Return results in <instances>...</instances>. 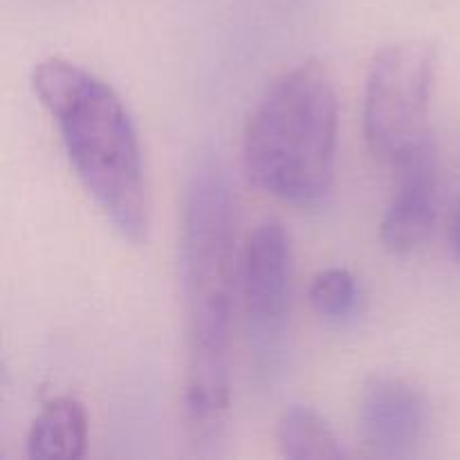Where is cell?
<instances>
[{"label": "cell", "instance_id": "7a4b0ae2", "mask_svg": "<svg viewBox=\"0 0 460 460\" xmlns=\"http://www.w3.org/2000/svg\"><path fill=\"white\" fill-rule=\"evenodd\" d=\"M31 88L57 124L67 160L94 205L133 243L146 241L151 198L133 117L103 79L61 57L31 70Z\"/></svg>", "mask_w": 460, "mask_h": 460}, {"label": "cell", "instance_id": "30bf717a", "mask_svg": "<svg viewBox=\"0 0 460 460\" xmlns=\"http://www.w3.org/2000/svg\"><path fill=\"white\" fill-rule=\"evenodd\" d=\"M310 305L326 322H346L355 314L359 304L358 281L344 268L322 270L310 283Z\"/></svg>", "mask_w": 460, "mask_h": 460}, {"label": "cell", "instance_id": "52a82bcc", "mask_svg": "<svg viewBox=\"0 0 460 460\" xmlns=\"http://www.w3.org/2000/svg\"><path fill=\"white\" fill-rule=\"evenodd\" d=\"M395 171L398 187L382 218L380 238L391 254H411L429 238L438 216L436 148H425Z\"/></svg>", "mask_w": 460, "mask_h": 460}, {"label": "cell", "instance_id": "277c9868", "mask_svg": "<svg viewBox=\"0 0 460 460\" xmlns=\"http://www.w3.org/2000/svg\"><path fill=\"white\" fill-rule=\"evenodd\" d=\"M436 52L422 40H400L376 54L364 88V137L380 162L398 169L425 148L429 133Z\"/></svg>", "mask_w": 460, "mask_h": 460}, {"label": "cell", "instance_id": "3957f363", "mask_svg": "<svg viewBox=\"0 0 460 460\" xmlns=\"http://www.w3.org/2000/svg\"><path fill=\"white\" fill-rule=\"evenodd\" d=\"M337 93L322 61L283 72L256 102L243 133V164L259 189L296 207L326 200L335 180Z\"/></svg>", "mask_w": 460, "mask_h": 460}, {"label": "cell", "instance_id": "6da1fadb", "mask_svg": "<svg viewBox=\"0 0 460 460\" xmlns=\"http://www.w3.org/2000/svg\"><path fill=\"white\" fill-rule=\"evenodd\" d=\"M234 198L211 153L189 173L180 234L184 304V418L191 443H218L229 413V344L234 305Z\"/></svg>", "mask_w": 460, "mask_h": 460}, {"label": "cell", "instance_id": "8fae6325", "mask_svg": "<svg viewBox=\"0 0 460 460\" xmlns=\"http://www.w3.org/2000/svg\"><path fill=\"white\" fill-rule=\"evenodd\" d=\"M449 243H452V250L454 254L460 259V207L456 209L452 218V227H449Z\"/></svg>", "mask_w": 460, "mask_h": 460}, {"label": "cell", "instance_id": "5b68a950", "mask_svg": "<svg viewBox=\"0 0 460 460\" xmlns=\"http://www.w3.org/2000/svg\"><path fill=\"white\" fill-rule=\"evenodd\" d=\"M241 292L256 355L272 364L286 335L292 295V245L279 220H263L247 236L241 259Z\"/></svg>", "mask_w": 460, "mask_h": 460}, {"label": "cell", "instance_id": "9c48e42d", "mask_svg": "<svg viewBox=\"0 0 460 460\" xmlns=\"http://www.w3.org/2000/svg\"><path fill=\"white\" fill-rule=\"evenodd\" d=\"M277 445L290 460H332L344 456L340 438L326 420L310 407L292 404L277 422Z\"/></svg>", "mask_w": 460, "mask_h": 460}, {"label": "cell", "instance_id": "8992f818", "mask_svg": "<svg viewBox=\"0 0 460 460\" xmlns=\"http://www.w3.org/2000/svg\"><path fill=\"white\" fill-rule=\"evenodd\" d=\"M429 425L425 394L404 377L380 376L364 386L359 436L368 456L411 458Z\"/></svg>", "mask_w": 460, "mask_h": 460}, {"label": "cell", "instance_id": "ba28073f", "mask_svg": "<svg viewBox=\"0 0 460 460\" xmlns=\"http://www.w3.org/2000/svg\"><path fill=\"white\" fill-rule=\"evenodd\" d=\"M88 445V413L75 398H54L45 404L27 431L30 458L75 460Z\"/></svg>", "mask_w": 460, "mask_h": 460}]
</instances>
